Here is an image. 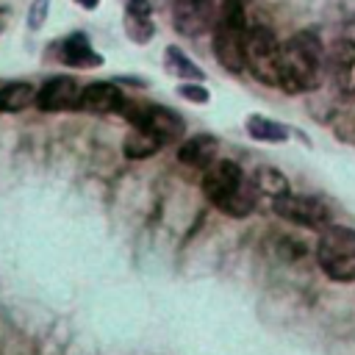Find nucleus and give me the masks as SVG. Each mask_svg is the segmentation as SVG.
I'll list each match as a JSON object with an SVG mask.
<instances>
[{
    "instance_id": "nucleus-1",
    "label": "nucleus",
    "mask_w": 355,
    "mask_h": 355,
    "mask_svg": "<svg viewBox=\"0 0 355 355\" xmlns=\"http://www.w3.org/2000/svg\"><path fill=\"white\" fill-rule=\"evenodd\" d=\"M322 80V42L313 31H300L283 44L280 89L288 94L311 92Z\"/></svg>"
},
{
    "instance_id": "nucleus-2",
    "label": "nucleus",
    "mask_w": 355,
    "mask_h": 355,
    "mask_svg": "<svg viewBox=\"0 0 355 355\" xmlns=\"http://www.w3.org/2000/svg\"><path fill=\"white\" fill-rule=\"evenodd\" d=\"M202 191L219 211L230 216H247L255 202V186L244 178L239 164L227 158H216L211 166H205Z\"/></svg>"
},
{
    "instance_id": "nucleus-3",
    "label": "nucleus",
    "mask_w": 355,
    "mask_h": 355,
    "mask_svg": "<svg viewBox=\"0 0 355 355\" xmlns=\"http://www.w3.org/2000/svg\"><path fill=\"white\" fill-rule=\"evenodd\" d=\"M247 11H244V0H222L216 25H214V53L216 61L230 69V72H241L244 64V44H247Z\"/></svg>"
},
{
    "instance_id": "nucleus-4",
    "label": "nucleus",
    "mask_w": 355,
    "mask_h": 355,
    "mask_svg": "<svg viewBox=\"0 0 355 355\" xmlns=\"http://www.w3.org/2000/svg\"><path fill=\"white\" fill-rule=\"evenodd\" d=\"M316 258L327 277L338 283H352L355 280V230L338 227V225L324 227L316 247Z\"/></svg>"
},
{
    "instance_id": "nucleus-5",
    "label": "nucleus",
    "mask_w": 355,
    "mask_h": 355,
    "mask_svg": "<svg viewBox=\"0 0 355 355\" xmlns=\"http://www.w3.org/2000/svg\"><path fill=\"white\" fill-rule=\"evenodd\" d=\"M280 58L283 44H277L275 33L266 25H252L244 44V64L250 75L266 86H280Z\"/></svg>"
},
{
    "instance_id": "nucleus-6",
    "label": "nucleus",
    "mask_w": 355,
    "mask_h": 355,
    "mask_svg": "<svg viewBox=\"0 0 355 355\" xmlns=\"http://www.w3.org/2000/svg\"><path fill=\"white\" fill-rule=\"evenodd\" d=\"M125 116L133 122V128H144L155 133L161 141H178L183 136V119L164 105H125Z\"/></svg>"
},
{
    "instance_id": "nucleus-7",
    "label": "nucleus",
    "mask_w": 355,
    "mask_h": 355,
    "mask_svg": "<svg viewBox=\"0 0 355 355\" xmlns=\"http://www.w3.org/2000/svg\"><path fill=\"white\" fill-rule=\"evenodd\" d=\"M272 211L286 219V222H294V225H302V227H327V208L322 200H313V197H297V194H283V197H275L272 200Z\"/></svg>"
},
{
    "instance_id": "nucleus-8",
    "label": "nucleus",
    "mask_w": 355,
    "mask_h": 355,
    "mask_svg": "<svg viewBox=\"0 0 355 355\" xmlns=\"http://www.w3.org/2000/svg\"><path fill=\"white\" fill-rule=\"evenodd\" d=\"M327 75L341 97L355 94V42L338 39L327 53Z\"/></svg>"
},
{
    "instance_id": "nucleus-9",
    "label": "nucleus",
    "mask_w": 355,
    "mask_h": 355,
    "mask_svg": "<svg viewBox=\"0 0 355 355\" xmlns=\"http://www.w3.org/2000/svg\"><path fill=\"white\" fill-rule=\"evenodd\" d=\"M80 86L75 83V78H67V75H55L50 78L39 94H36V105L42 111H69V108H78L80 105Z\"/></svg>"
},
{
    "instance_id": "nucleus-10",
    "label": "nucleus",
    "mask_w": 355,
    "mask_h": 355,
    "mask_svg": "<svg viewBox=\"0 0 355 355\" xmlns=\"http://www.w3.org/2000/svg\"><path fill=\"white\" fill-rule=\"evenodd\" d=\"M78 108L80 111H89V114H114V111H122L125 108V97H122V89L116 83L97 80V83L83 86L80 105Z\"/></svg>"
},
{
    "instance_id": "nucleus-11",
    "label": "nucleus",
    "mask_w": 355,
    "mask_h": 355,
    "mask_svg": "<svg viewBox=\"0 0 355 355\" xmlns=\"http://www.w3.org/2000/svg\"><path fill=\"white\" fill-rule=\"evenodd\" d=\"M216 150H219V141L211 136V133H200V136H191L180 144L178 150V158L186 164V166H211L216 161Z\"/></svg>"
},
{
    "instance_id": "nucleus-12",
    "label": "nucleus",
    "mask_w": 355,
    "mask_h": 355,
    "mask_svg": "<svg viewBox=\"0 0 355 355\" xmlns=\"http://www.w3.org/2000/svg\"><path fill=\"white\" fill-rule=\"evenodd\" d=\"M153 14V6L150 0H128V8H125V31H128V39L144 44L153 39L155 33V25L150 19Z\"/></svg>"
},
{
    "instance_id": "nucleus-13",
    "label": "nucleus",
    "mask_w": 355,
    "mask_h": 355,
    "mask_svg": "<svg viewBox=\"0 0 355 355\" xmlns=\"http://www.w3.org/2000/svg\"><path fill=\"white\" fill-rule=\"evenodd\" d=\"M61 61L67 67H100L103 58L92 50L89 39L83 33H72L64 44H61Z\"/></svg>"
},
{
    "instance_id": "nucleus-14",
    "label": "nucleus",
    "mask_w": 355,
    "mask_h": 355,
    "mask_svg": "<svg viewBox=\"0 0 355 355\" xmlns=\"http://www.w3.org/2000/svg\"><path fill=\"white\" fill-rule=\"evenodd\" d=\"M161 144H164V141H161L155 133H150V130H144V128H133V130L125 136V141H122V153H125L130 161H141V158H150L153 153H158Z\"/></svg>"
},
{
    "instance_id": "nucleus-15",
    "label": "nucleus",
    "mask_w": 355,
    "mask_h": 355,
    "mask_svg": "<svg viewBox=\"0 0 355 355\" xmlns=\"http://www.w3.org/2000/svg\"><path fill=\"white\" fill-rule=\"evenodd\" d=\"M36 94H39V92H36L31 83H25V80L6 83V86L0 89V111H8V114L22 111V108H28L31 103H36Z\"/></svg>"
},
{
    "instance_id": "nucleus-16",
    "label": "nucleus",
    "mask_w": 355,
    "mask_h": 355,
    "mask_svg": "<svg viewBox=\"0 0 355 355\" xmlns=\"http://www.w3.org/2000/svg\"><path fill=\"white\" fill-rule=\"evenodd\" d=\"M247 133L255 139V141H269V144H277V141H286L288 139V128L275 122V119H266L261 114H252L247 119Z\"/></svg>"
},
{
    "instance_id": "nucleus-17",
    "label": "nucleus",
    "mask_w": 355,
    "mask_h": 355,
    "mask_svg": "<svg viewBox=\"0 0 355 355\" xmlns=\"http://www.w3.org/2000/svg\"><path fill=\"white\" fill-rule=\"evenodd\" d=\"M252 186H255V191H261V194H266V197H272V200L288 194V180H286V175L277 172V169H272V166H261V169L252 175Z\"/></svg>"
},
{
    "instance_id": "nucleus-18",
    "label": "nucleus",
    "mask_w": 355,
    "mask_h": 355,
    "mask_svg": "<svg viewBox=\"0 0 355 355\" xmlns=\"http://www.w3.org/2000/svg\"><path fill=\"white\" fill-rule=\"evenodd\" d=\"M164 67H166V72H172V75L191 78V80H202V69H200L183 50H178V47H166V53H164Z\"/></svg>"
},
{
    "instance_id": "nucleus-19",
    "label": "nucleus",
    "mask_w": 355,
    "mask_h": 355,
    "mask_svg": "<svg viewBox=\"0 0 355 355\" xmlns=\"http://www.w3.org/2000/svg\"><path fill=\"white\" fill-rule=\"evenodd\" d=\"M178 94H180L183 100H191V103H208V97H211L205 86H194V83L178 86Z\"/></svg>"
},
{
    "instance_id": "nucleus-20",
    "label": "nucleus",
    "mask_w": 355,
    "mask_h": 355,
    "mask_svg": "<svg viewBox=\"0 0 355 355\" xmlns=\"http://www.w3.org/2000/svg\"><path fill=\"white\" fill-rule=\"evenodd\" d=\"M47 8H50V0H33V8H31V17H28V22H31V28H39V25L44 22V17H47Z\"/></svg>"
},
{
    "instance_id": "nucleus-21",
    "label": "nucleus",
    "mask_w": 355,
    "mask_h": 355,
    "mask_svg": "<svg viewBox=\"0 0 355 355\" xmlns=\"http://www.w3.org/2000/svg\"><path fill=\"white\" fill-rule=\"evenodd\" d=\"M75 3H78V6H83V8H94L100 0H75Z\"/></svg>"
}]
</instances>
